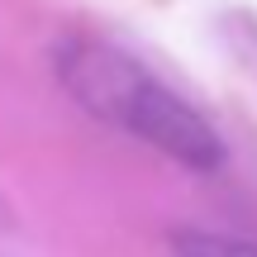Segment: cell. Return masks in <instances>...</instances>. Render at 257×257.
Here are the masks:
<instances>
[{"mask_svg": "<svg viewBox=\"0 0 257 257\" xmlns=\"http://www.w3.org/2000/svg\"><path fill=\"white\" fill-rule=\"evenodd\" d=\"M172 257H257V238L219 229H172Z\"/></svg>", "mask_w": 257, "mask_h": 257, "instance_id": "cell-2", "label": "cell"}, {"mask_svg": "<svg viewBox=\"0 0 257 257\" xmlns=\"http://www.w3.org/2000/svg\"><path fill=\"white\" fill-rule=\"evenodd\" d=\"M53 67L81 110L148 143L153 153L172 157L191 172H214L224 162L219 128L195 105H186V95H176L162 76H153L138 57H128L124 48L91 34H72L57 43Z\"/></svg>", "mask_w": 257, "mask_h": 257, "instance_id": "cell-1", "label": "cell"}]
</instances>
